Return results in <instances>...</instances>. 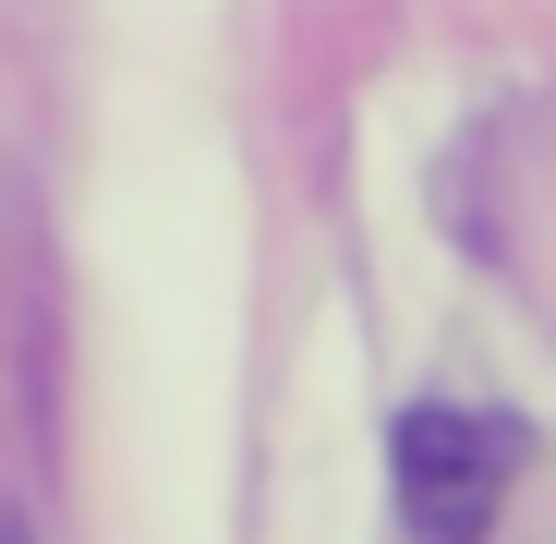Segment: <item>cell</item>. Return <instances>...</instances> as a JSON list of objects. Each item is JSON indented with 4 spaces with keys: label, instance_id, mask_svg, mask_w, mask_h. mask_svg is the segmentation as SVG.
I'll list each match as a JSON object with an SVG mask.
<instances>
[{
    "label": "cell",
    "instance_id": "cell-1",
    "mask_svg": "<svg viewBox=\"0 0 556 544\" xmlns=\"http://www.w3.org/2000/svg\"><path fill=\"white\" fill-rule=\"evenodd\" d=\"M508 460H520V435L484 423V412H447V400L400 412L388 472H400L412 544H484V520H496V496H508Z\"/></svg>",
    "mask_w": 556,
    "mask_h": 544
}]
</instances>
